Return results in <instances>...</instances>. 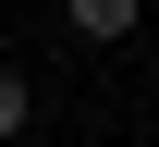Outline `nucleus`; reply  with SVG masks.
<instances>
[{
  "instance_id": "f257e3e1",
  "label": "nucleus",
  "mask_w": 159,
  "mask_h": 147,
  "mask_svg": "<svg viewBox=\"0 0 159 147\" xmlns=\"http://www.w3.org/2000/svg\"><path fill=\"white\" fill-rule=\"evenodd\" d=\"M61 12H74L86 49H122V37H135V0H61Z\"/></svg>"
},
{
  "instance_id": "f03ea898",
  "label": "nucleus",
  "mask_w": 159,
  "mask_h": 147,
  "mask_svg": "<svg viewBox=\"0 0 159 147\" xmlns=\"http://www.w3.org/2000/svg\"><path fill=\"white\" fill-rule=\"evenodd\" d=\"M25 123H37V86H25V74H0V147H12Z\"/></svg>"
}]
</instances>
